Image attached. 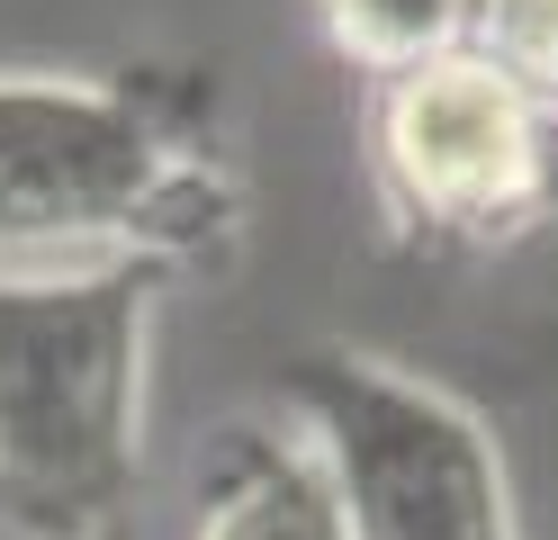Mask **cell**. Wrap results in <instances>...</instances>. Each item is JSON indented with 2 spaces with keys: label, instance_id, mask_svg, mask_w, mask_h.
<instances>
[{
  "label": "cell",
  "instance_id": "obj_1",
  "mask_svg": "<svg viewBox=\"0 0 558 540\" xmlns=\"http://www.w3.org/2000/svg\"><path fill=\"white\" fill-rule=\"evenodd\" d=\"M243 235V180L190 99L135 72H0V271H198Z\"/></svg>",
  "mask_w": 558,
  "mask_h": 540
},
{
  "label": "cell",
  "instance_id": "obj_2",
  "mask_svg": "<svg viewBox=\"0 0 558 540\" xmlns=\"http://www.w3.org/2000/svg\"><path fill=\"white\" fill-rule=\"evenodd\" d=\"M162 271H0V523L90 540L135 523Z\"/></svg>",
  "mask_w": 558,
  "mask_h": 540
},
{
  "label": "cell",
  "instance_id": "obj_3",
  "mask_svg": "<svg viewBox=\"0 0 558 540\" xmlns=\"http://www.w3.org/2000/svg\"><path fill=\"white\" fill-rule=\"evenodd\" d=\"M352 504V540H522L513 478L486 415L441 379L361 343H316L279 379Z\"/></svg>",
  "mask_w": 558,
  "mask_h": 540
},
{
  "label": "cell",
  "instance_id": "obj_4",
  "mask_svg": "<svg viewBox=\"0 0 558 540\" xmlns=\"http://www.w3.org/2000/svg\"><path fill=\"white\" fill-rule=\"evenodd\" d=\"M369 180L414 243H513L558 199V118L460 46L369 91Z\"/></svg>",
  "mask_w": 558,
  "mask_h": 540
},
{
  "label": "cell",
  "instance_id": "obj_5",
  "mask_svg": "<svg viewBox=\"0 0 558 540\" xmlns=\"http://www.w3.org/2000/svg\"><path fill=\"white\" fill-rule=\"evenodd\" d=\"M181 540H352V504H342L316 432L289 406L279 415H234L198 451Z\"/></svg>",
  "mask_w": 558,
  "mask_h": 540
},
{
  "label": "cell",
  "instance_id": "obj_6",
  "mask_svg": "<svg viewBox=\"0 0 558 540\" xmlns=\"http://www.w3.org/2000/svg\"><path fill=\"white\" fill-rule=\"evenodd\" d=\"M325 19V46L369 72V82H397L414 63H441L469 46L477 27V0H316Z\"/></svg>",
  "mask_w": 558,
  "mask_h": 540
},
{
  "label": "cell",
  "instance_id": "obj_7",
  "mask_svg": "<svg viewBox=\"0 0 558 540\" xmlns=\"http://www.w3.org/2000/svg\"><path fill=\"white\" fill-rule=\"evenodd\" d=\"M469 55H486L496 72H513V82L558 118V0H477Z\"/></svg>",
  "mask_w": 558,
  "mask_h": 540
},
{
  "label": "cell",
  "instance_id": "obj_8",
  "mask_svg": "<svg viewBox=\"0 0 558 540\" xmlns=\"http://www.w3.org/2000/svg\"><path fill=\"white\" fill-rule=\"evenodd\" d=\"M90 540H145V531H135V523H118V531H90Z\"/></svg>",
  "mask_w": 558,
  "mask_h": 540
}]
</instances>
